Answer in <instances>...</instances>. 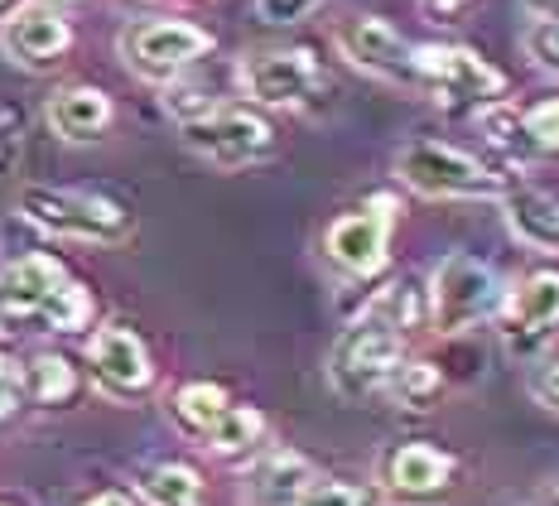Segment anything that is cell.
I'll return each mask as SVG.
<instances>
[{
  "label": "cell",
  "instance_id": "cell-15",
  "mask_svg": "<svg viewBox=\"0 0 559 506\" xmlns=\"http://www.w3.org/2000/svg\"><path fill=\"white\" fill-rule=\"evenodd\" d=\"M507 323H511L507 338L516 348H526V343H535V338L550 333V328L559 323V275L555 270H540V275H531L526 285L516 290Z\"/></svg>",
  "mask_w": 559,
  "mask_h": 506
},
{
  "label": "cell",
  "instance_id": "cell-16",
  "mask_svg": "<svg viewBox=\"0 0 559 506\" xmlns=\"http://www.w3.org/2000/svg\"><path fill=\"white\" fill-rule=\"evenodd\" d=\"M49 126L63 140H97L111 126V102L97 87H63L49 102Z\"/></svg>",
  "mask_w": 559,
  "mask_h": 506
},
{
  "label": "cell",
  "instance_id": "cell-33",
  "mask_svg": "<svg viewBox=\"0 0 559 506\" xmlns=\"http://www.w3.org/2000/svg\"><path fill=\"white\" fill-rule=\"evenodd\" d=\"M87 506H131V502L116 497V492H107V497H97V502H87Z\"/></svg>",
  "mask_w": 559,
  "mask_h": 506
},
{
  "label": "cell",
  "instance_id": "cell-26",
  "mask_svg": "<svg viewBox=\"0 0 559 506\" xmlns=\"http://www.w3.org/2000/svg\"><path fill=\"white\" fill-rule=\"evenodd\" d=\"M526 54H531L540 68H555V73H559V20H540V25H531Z\"/></svg>",
  "mask_w": 559,
  "mask_h": 506
},
{
  "label": "cell",
  "instance_id": "cell-24",
  "mask_svg": "<svg viewBox=\"0 0 559 506\" xmlns=\"http://www.w3.org/2000/svg\"><path fill=\"white\" fill-rule=\"evenodd\" d=\"M87 314H92V299H87V290L83 285H58L53 290V299L44 304V314L39 319L49 323V328H83L87 323Z\"/></svg>",
  "mask_w": 559,
  "mask_h": 506
},
{
  "label": "cell",
  "instance_id": "cell-32",
  "mask_svg": "<svg viewBox=\"0 0 559 506\" xmlns=\"http://www.w3.org/2000/svg\"><path fill=\"white\" fill-rule=\"evenodd\" d=\"M526 10L540 20H559V0H526Z\"/></svg>",
  "mask_w": 559,
  "mask_h": 506
},
{
  "label": "cell",
  "instance_id": "cell-8",
  "mask_svg": "<svg viewBox=\"0 0 559 506\" xmlns=\"http://www.w3.org/2000/svg\"><path fill=\"white\" fill-rule=\"evenodd\" d=\"M241 87L261 107H305L323 87V73L309 49H275V54H255L241 68Z\"/></svg>",
  "mask_w": 559,
  "mask_h": 506
},
{
  "label": "cell",
  "instance_id": "cell-2",
  "mask_svg": "<svg viewBox=\"0 0 559 506\" xmlns=\"http://www.w3.org/2000/svg\"><path fill=\"white\" fill-rule=\"evenodd\" d=\"M395 367H401V333H395V323H386L381 314H371V319L353 323L337 338L329 376L343 396L362 400L371 391H381L395 376Z\"/></svg>",
  "mask_w": 559,
  "mask_h": 506
},
{
  "label": "cell",
  "instance_id": "cell-19",
  "mask_svg": "<svg viewBox=\"0 0 559 506\" xmlns=\"http://www.w3.org/2000/svg\"><path fill=\"white\" fill-rule=\"evenodd\" d=\"M309 482H313V473L299 454H271L251 473V502L255 506H299Z\"/></svg>",
  "mask_w": 559,
  "mask_h": 506
},
{
  "label": "cell",
  "instance_id": "cell-27",
  "mask_svg": "<svg viewBox=\"0 0 559 506\" xmlns=\"http://www.w3.org/2000/svg\"><path fill=\"white\" fill-rule=\"evenodd\" d=\"M531 396L540 400L545 410H559V362L555 367H535L531 372Z\"/></svg>",
  "mask_w": 559,
  "mask_h": 506
},
{
  "label": "cell",
  "instance_id": "cell-20",
  "mask_svg": "<svg viewBox=\"0 0 559 506\" xmlns=\"http://www.w3.org/2000/svg\"><path fill=\"white\" fill-rule=\"evenodd\" d=\"M25 386H29V396L39 400V405H63V400L78 391V372L68 367L58 352H39V357L29 362V372H25Z\"/></svg>",
  "mask_w": 559,
  "mask_h": 506
},
{
  "label": "cell",
  "instance_id": "cell-31",
  "mask_svg": "<svg viewBox=\"0 0 559 506\" xmlns=\"http://www.w3.org/2000/svg\"><path fill=\"white\" fill-rule=\"evenodd\" d=\"M15 155H20V136L15 131H0V174H10Z\"/></svg>",
  "mask_w": 559,
  "mask_h": 506
},
{
  "label": "cell",
  "instance_id": "cell-12",
  "mask_svg": "<svg viewBox=\"0 0 559 506\" xmlns=\"http://www.w3.org/2000/svg\"><path fill=\"white\" fill-rule=\"evenodd\" d=\"M92 367H97V381L107 386L111 396H140L150 386V357L140 348V338L131 328L111 323L92 338Z\"/></svg>",
  "mask_w": 559,
  "mask_h": 506
},
{
  "label": "cell",
  "instance_id": "cell-10",
  "mask_svg": "<svg viewBox=\"0 0 559 506\" xmlns=\"http://www.w3.org/2000/svg\"><path fill=\"white\" fill-rule=\"evenodd\" d=\"M0 44H5V54L15 58L20 68H53L58 58L68 54V44H73V30L63 25V15H58L53 5L34 0V5L15 10V15L5 20Z\"/></svg>",
  "mask_w": 559,
  "mask_h": 506
},
{
  "label": "cell",
  "instance_id": "cell-28",
  "mask_svg": "<svg viewBox=\"0 0 559 506\" xmlns=\"http://www.w3.org/2000/svg\"><path fill=\"white\" fill-rule=\"evenodd\" d=\"M309 0H261V15L271 20V25H289V20L305 10Z\"/></svg>",
  "mask_w": 559,
  "mask_h": 506
},
{
  "label": "cell",
  "instance_id": "cell-1",
  "mask_svg": "<svg viewBox=\"0 0 559 506\" xmlns=\"http://www.w3.org/2000/svg\"><path fill=\"white\" fill-rule=\"evenodd\" d=\"M395 169L425 198H497V193H507V184L497 179L487 164H477L473 155H463V150H453V145H439V140H415V145H405Z\"/></svg>",
  "mask_w": 559,
  "mask_h": 506
},
{
  "label": "cell",
  "instance_id": "cell-22",
  "mask_svg": "<svg viewBox=\"0 0 559 506\" xmlns=\"http://www.w3.org/2000/svg\"><path fill=\"white\" fill-rule=\"evenodd\" d=\"M174 410H179V420L189 429H213L217 420H223V410H227V391L223 386H207V381H198V386H183L179 400H174Z\"/></svg>",
  "mask_w": 559,
  "mask_h": 506
},
{
  "label": "cell",
  "instance_id": "cell-23",
  "mask_svg": "<svg viewBox=\"0 0 559 506\" xmlns=\"http://www.w3.org/2000/svg\"><path fill=\"white\" fill-rule=\"evenodd\" d=\"M261 429H265V420L255 415V410H247V405H237V410H223V420H217L213 429H207V444H213L217 454H241L247 444H255L261 439Z\"/></svg>",
  "mask_w": 559,
  "mask_h": 506
},
{
  "label": "cell",
  "instance_id": "cell-6",
  "mask_svg": "<svg viewBox=\"0 0 559 506\" xmlns=\"http://www.w3.org/2000/svg\"><path fill=\"white\" fill-rule=\"evenodd\" d=\"M429 299H435V328L439 333H463L477 319H487L497 304V275L473 256L453 251L439 261L435 285H429Z\"/></svg>",
  "mask_w": 559,
  "mask_h": 506
},
{
  "label": "cell",
  "instance_id": "cell-35",
  "mask_svg": "<svg viewBox=\"0 0 559 506\" xmlns=\"http://www.w3.org/2000/svg\"><path fill=\"white\" fill-rule=\"evenodd\" d=\"M550 506H559V487H555V497H550Z\"/></svg>",
  "mask_w": 559,
  "mask_h": 506
},
{
  "label": "cell",
  "instance_id": "cell-36",
  "mask_svg": "<svg viewBox=\"0 0 559 506\" xmlns=\"http://www.w3.org/2000/svg\"><path fill=\"white\" fill-rule=\"evenodd\" d=\"M0 367H5V357H0Z\"/></svg>",
  "mask_w": 559,
  "mask_h": 506
},
{
  "label": "cell",
  "instance_id": "cell-34",
  "mask_svg": "<svg viewBox=\"0 0 559 506\" xmlns=\"http://www.w3.org/2000/svg\"><path fill=\"white\" fill-rule=\"evenodd\" d=\"M39 5H68V0H39Z\"/></svg>",
  "mask_w": 559,
  "mask_h": 506
},
{
  "label": "cell",
  "instance_id": "cell-7",
  "mask_svg": "<svg viewBox=\"0 0 559 506\" xmlns=\"http://www.w3.org/2000/svg\"><path fill=\"white\" fill-rule=\"evenodd\" d=\"M207 49H213V39H207L198 25H183V20H140V25H131L121 34L126 63L150 82H165L174 73H183V68L198 63Z\"/></svg>",
  "mask_w": 559,
  "mask_h": 506
},
{
  "label": "cell",
  "instance_id": "cell-30",
  "mask_svg": "<svg viewBox=\"0 0 559 506\" xmlns=\"http://www.w3.org/2000/svg\"><path fill=\"white\" fill-rule=\"evenodd\" d=\"M463 5H468V0H425V10H429L435 20H459Z\"/></svg>",
  "mask_w": 559,
  "mask_h": 506
},
{
  "label": "cell",
  "instance_id": "cell-17",
  "mask_svg": "<svg viewBox=\"0 0 559 506\" xmlns=\"http://www.w3.org/2000/svg\"><path fill=\"white\" fill-rule=\"evenodd\" d=\"M507 227L531 251L559 256V203L545 193H507Z\"/></svg>",
  "mask_w": 559,
  "mask_h": 506
},
{
  "label": "cell",
  "instance_id": "cell-25",
  "mask_svg": "<svg viewBox=\"0 0 559 506\" xmlns=\"http://www.w3.org/2000/svg\"><path fill=\"white\" fill-rule=\"evenodd\" d=\"M299 506H371L367 492H357L353 482H309Z\"/></svg>",
  "mask_w": 559,
  "mask_h": 506
},
{
  "label": "cell",
  "instance_id": "cell-4",
  "mask_svg": "<svg viewBox=\"0 0 559 506\" xmlns=\"http://www.w3.org/2000/svg\"><path fill=\"white\" fill-rule=\"evenodd\" d=\"M183 145H189L193 155H203L207 164H217V169H247V164L271 155L275 136L255 111L207 107L183 121Z\"/></svg>",
  "mask_w": 559,
  "mask_h": 506
},
{
  "label": "cell",
  "instance_id": "cell-29",
  "mask_svg": "<svg viewBox=\"0 0 559 506\" xmlns=\"http://www.w3.org/2000/svg\"><path fill=\"white\" fill-rule=\"evenodd\" d=\"M20 405V376L10 372V362L0 367V415H10V410Z\"/></svg>",
  "mask_w": 559,
  "mask_h": 506
},
{
  "label": "cell",
  "instance_id": "cell-18",
  "mask_svg": "<svg viewBox=\"0 0 559 506\" xmlns=\"http://www.w3.org/2000/svg\"><path fill=\"white\" fill-rule=\"evenodd\" d=\"M386 482L405 497H429V492H439L449 482V458L429 449V444H405V449L391 454Z\"/></svg>",
  "mask_w": 559,
  "mask_h": 506
},
{
  "label": "cell",
  "instance_id": "cell-13",
  "mask_svg": "<svg viewBox=\"0 0 559 506\" xmlns=\"http://www.w3.org/2000/svg\"><path fill=\"white\" fill-rule=\"evenodd\" d=\"M58 285H63V266L49 256H25L10 270H0V314L5 319H39Z\"/></svg>",
  "mask_w": 559,
  "mask_h": 506
},
{
  "label": "cell",
  "instance_id": "cell-5",
  "mask_svg": "<svg viewBox=\"0 0 559 506\" xmlns=\"http://www.w3.org/2000/svg\"><path fill=\"white\" fill-rule=\"evenodd\" d=\"M415 73H419V87L435 92V102H444V107H477V102L502 97L507 87V78L487 58H477L468 49H449V44L415 49Z\"/></svg>",
  "mask_w": 559,
  "mask_h": 506
},
{
  "label": "cell",
  "instance_id": "cell-14",
  "mask_svg": "<svg viewBox=\"0 0 559 506\" xmlns=\"http://www.w3.org/2000/svg\"><path fill=\"white\" fill-rule=\"evenodd\" d=\"M487 131L497 136V145L521 150V155H555L559 150V97L540 102L531 111H492Z\"/></svg>",
  "mask_w": 559,
  "mask_h": 506
},
{
  "label": "cell",
  "instance_id": "cell-11",
  "mask_svg": "<svg viewBox=\"0 0 559 506\" xmlns=\"http://www.w3.org/2000/svg\"><path fill=\"white\" fill-rule=\"evenodd\" d=\"M386 232H391V203L377 198L362 213H347L329 227V256L353 275H371L386 261Z\"/></svg>",
  "mask_w": 559,
  "mask_h": 506
},
{
  "label": "cell",
  "instance_id": "cell-9",
  "mask_svg": "<svg viewBox=\"0 0 559 506\" xmlns=\"http://www.w3.org/2000/svg\"><path fill=\"white\" fill-rule=\"evenodd\" d=\"M337 49L353 58L362 73L381 78V82H401V87H419V73H415V49L395 34L386 20L377 15H357L353 25L337 30Z\"/></svg>",
  "mask_w": 559,
  "mask_h": 506
},
{
  "label": "cell",
  "instance_id": "cell-3",
  "mask_svg": "<svg viewBox=\"0 0 559 506\" xmlns=\"http://www.w3.org/2000/svg\"><path fill=\"white\" fill-rule=\"evenodd\" d=\"M20 213L34 227L53 232V237H78V242H121L131 232V217L107 198L68 193V188H25L20 193Z\"/></svg>",
  "mask_w": 559,
  "mask_h": 506
},
{
  "label": "cell",
  "instance_id": "cell-21",
  "mask_svg": "<svg viewBox=\"0 0 559 506\" xmlns=\"http://www.w3.org/2000/svg\"><path fill=\"white\" fill-rule=\"evenodd\" d=\"M140 487H145V497L155 502V506H198V497H203V487H198V478L189 473V468H179V463L150 468Z\"/></svg>",
  "mask_w": 559,
  "mask_h": 506
}]
</instances>
